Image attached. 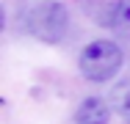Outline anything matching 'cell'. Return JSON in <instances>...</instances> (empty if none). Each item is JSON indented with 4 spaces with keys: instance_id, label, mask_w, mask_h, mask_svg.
<instances>
[{
    "instance_id": "1",
    "label": "cell",
    "mask_w": 130,
    "mask_h": 124,
    "mask_svg": "<svg viewBox=\"0 0 130 124\" xmlns=\"http://www.w3.org/2000/svg\"><path fill=\"white\" fill-rule=\"evenodd\" d=\"M125 52L111 39H94L78 55V69L89 83H111L122 72Z\"/></svg>"
},
{
    "instance_id": "2",
    "label": "cell",
    "mask_w": 130,
    "mask_h": 124,
    "mask_svg": "<svg viewBox=\"0 0 130 124\" xmlns=\"http://www.w3.org/2000/svg\"><path fill=\"white\" fill-rule=\"evenodd\" d=\"M69 11L58 0H36L25 11V25L28 33L44 44H61L69 33Z\"/></svg>"
},
{
    "instance_id": "3",
    "label": "cell",
    "mask_w": 130,
    "mask_h": 124,
    "mask_svg": "<svg viewBox=\"0 0 130 124\" xmlns=\"http://www.w3.org/2000/svg\"><path fill=\"white\" fill-rule=\"evenodd\" d=\"M75 124H111V105L103 97H86L75 108Z\"/></svg>"
},
{
    "instance_id": "4",
    "label": "cell",
    "mask_w": 130,
    "mask_h": 124,
    "mask_svg": "<svg viewBox=\"0 0 130 124\" xmlns=\"http://www.w3.org/2000/svg\"><path fill=\"white\" fill-rule=\"evenodd\" d=\"M111 30L119 39H130V0H116L111 14Z\"/></svg>"
},
{
    "instance_id": "5",
    "label": "cell",
    "mask_w": 130,
    "mask_h": 124,
    "mask_svg": "<svg viewBox=\"0 0 130 124\" xmlns=\"http://www.w3.org/2000/svg\"><path fill=\"white\" fill-rule=\"evenodd\" d=\"M125 116H127V124H130V113H125Z\"/></svg>"
}]
</instances>
